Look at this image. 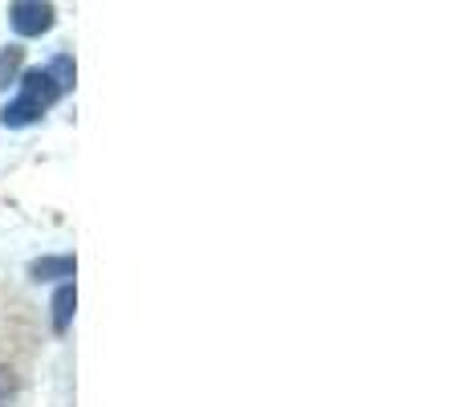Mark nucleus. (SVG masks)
<instances>
[{
	"mask_svg": "<svg viewBox=\"0 0 464 407\" xmlns=\"http://www.w3.org/2000/svg\"><path fill=\"white\" fill-rule=\"evenodd\" d=\"M73 305H78V289H73V281H65V286H57V294H53V330L57 334H65L70 330V322H73Z\"/></svg>",
	"mask_w": 464,
	"mask_h": 407,
	"instance_id": "nucleus-3",
	"label": "nucleus"
},
{
	"mask_svg": "<svg viewBox=\"0 0 464 407\" xmlns=\"http://www.w3.org/2000/svg\"><path fill=\"white\" fill-rule=\"evenodd\" d=\"M45 73L57 82V90H62V94H65V90H73V57L70 53H57L53 62L45 65Z\"/></svg>",
	"mask_w": 464,
	"mask_h": 407,
	"instance_id": "nucleus-6",
	"label": "nucleus"
},
{
	"mask_svg": "<svg viewBox=\"0 0 464 407\" xmlns=\"http://www.w3.org/2000/svg\"><path fill=\"white\" fill-rule=\"evenodd\" d=\"M33 281H57V277H73V257H41L29 265Z\"/></svg>",
	"mask_w": 464,
	"mask_h": 407,
	"instance_id": "nucleus-4",
	"label": "nucleus"
},
{
	"mask_svg": "<svg viewBox=\"0 0 464 407\" xmlns=\"http://www.w3.org/2000/svg\"><path fill=\"white\" fill-rule=\"evenodd\" d=\"M16 395V375L8 367H0V407H8Z\"/></svg>",
	"mask_w": 464,
	"mask_h": 407,
	"instance_id": "nucleus-7",
	"label": "nucleus"
},
{
	"mask_svg": "<svg viewBox=\"0 0 464 407\" xmlns=\"http://www.w3.org/2000/svg\"><path fill=\"white\" fill-rule=\"evenodd\" d=\"M57 98H62L57 82L49 78L45 70H29L21 78V94H16L13 102L0 111V122H5V127H29V122H37L41 114L57 102Z\"/></svg>",
	"mask_w": 464,
	"mask_h": 407,
	"instance_id": "nucleus-1",
	"label": "nucleus"
},
{
	"mask_svg": "<svg viewBox=\"0 0 464 407\" xmlns=\"http://www.w3.org/2000/svg\"><path fill=\"white\" fill-rule=\"evenodd\" d=\"M21 62H24V49L21 45H5V49H0V90H5L8 82H16Z\"/></svg>",
	"mask_w": 464,
	"mask_h": 407,
	"instance_id": "nucleus-5",
	"label": "nucleus"
},
{
	"mask_svg": "<svg viewBox=\"0 0 464 407\" xmlns=\"http://www.w3.org/2000/svg\"><path fill=\"white\" fill-rule=\"evenodd\" d=\"M53 5H41V0H16L8 8V24H13L21 37H41V33L53 29Z\"/></svg>",
	"mask_w": 464,
	"mask_h": 407,
	"instance_id": "nucleus-2",
	"label": "nucleus"
}]
</instances>
